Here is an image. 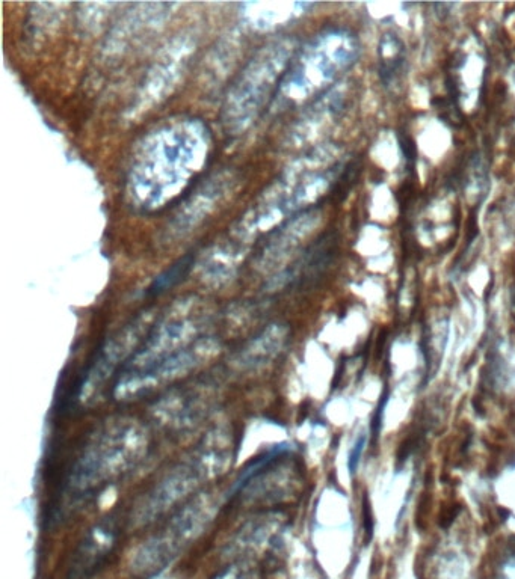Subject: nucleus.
<instances>
[{
  "instance_id": "obj_1",
  "label": "nucleus",
  "mask_w": 515,
  "mask_h": 579,
  "mask_svg": "<svg viewBox=\"0 0 515 579\" xmlns=\"http://www.w3.org/2000/svg\"><path fill=\"white\" fill-rule=\"evenodd\" d=\"M210 145L209 130L194 118L150 133L139 144L127 175V195L135 207L153 212L176 198L206 165Z\"/></svg>"
},
{
  "instance_id": "obj_2",
  "label": "nucleus",
  "mask_w": 515,
  "mask_h": 579,
  "mask_svg": "<svg viewBox=\"0 0 515 579\" xmlns=\"http://www.w3.org/2000/svg\"><path fill=\"white\" fill-rule=\"evenodd\" d=\"M360 46L351 32L331 29L301 47L281 79L275 100L280 105L301 103L331 85L357 61Z\"/></svg>"
},
{
  "instance_id": "obj_3",
  "label": "nucleus",
  "mask_w": 515,
  "mask_h": 579,
  "mask_svg": "<svg viewBox=\"0 0 515 579\" xmlns=\"http://www.w3.org/2000/svg\"><path fill=\"white\" fill-rule=\"evenodd\" d=\"M297 52L295 41L281 38L262 47L245 65L230 85L221 112L227 132L238 135L256 121L272 92L277 94L281 79Z\"/></svg>"
},
{
  "instance_id": "obj_4",
  "label": "nucleus",
  "mask_w": 515,
  "mask_h": 579,
  "mask_svg": "<svg viewBox=\"0 0 515 579\" xmlns=\"http://www.w3.org/2000/svg\"><path fill=\"white\" fill-rule=\"evenodd\" d=\"M117 542V531L109 521L100 522L85 537L73 555L65 579H91L105 563Z\"/></svg>"
},
{
  "instance_id": "obj_5",
  "label": "nucleus",
  "mask_w": 515,
  "mask_h": 579,
  "mask_svg": "<svg viewBox=\"0 0 515 579\" xmlns=\"http://www.w3.org/2000/svg\"><path fill=\"white\" fill-rule=\"evenodd\" d=\"M313 218H318V213L306 212L278 228L263 246L259 266L265 270L278 266L300 243L298 240L304 239L309 234L310 228L313 227Z\"/></svg>"
},
{
  "instance_id": "obj_6",
  "label": "nucleus",
  "mask_w": 515,
  "mask_h": 579,
  "mask_svg": "<svg viewBox=\"0 0 515 579\" xmlns=\"http://www.w3.org/2000/svg\"><path fill=\"white\" fill-rule=\"evenodd\" d=\"M188 53L185 44L168 47L162 53L161 61L156 62L155 68L150 71L147 82L144 83V91L139 95V102L145 100V103H155L156 100L159 102V100L165 99V95L179 77L180 61H186Z\"/></svg>"
},
{
  "instance_id": "obj_7",
  "label": "nucleus",
  "mask_w": 515,
  "mask_h": 579,
  "mask_svg": "<svg viewBox=\"0 0 515 579\" xmlns=\"http://www.w3.org/2000/svg\"><path fill=\"white\" fill-rule=\"evenodd\" d=\"M378 74L386 89L401 88L407 77V47L395 34H384L378 46Z\"/></svg>"
},
{
  "instance_id": "obj_8",
  "label": "nucleus",
  "mask_w": 515,
  "mask_h": 579,
  "mask_svg": "<svg viewBox=\"0 0 515 579\" xmlns=\"http://www.w3.org/2000/svg\"><path fill=\"white\" fill-rule=\"evenodd\" d=\"M224 181L227 180H223V177L212 178L203 189L198 190L197 195L186 204L183 215L177 216L176 221H174V225H176L174 231L185 234L191 231L192 227L200 224L204 216L212 212L216 200L219 201V198L223 197Z\"/></svg>"
},
{
  "instance_id": "obj_9",
  "label": "nucleus",
  "mask_w": 515,
  "mask_h": 579,
  "mask_svg": "<svg viewBox=\"0 0 515 579\" xmlns=\"http://www.w3.org/2000/svg\"><path fill=\"white\" fill-rule=\"evenodd\" d=\"M251 11H244V20L257 31H271V29L280 28L287 20L300 16L306 8L312 7L309 4H292L284 5L275 4V10H271V5L262 4L265 10H260L257 4H245Z\"/></svg>"
},
{
  "instance_id": "obj_10",
  "label": "nucleus",
  "mask_w": 515,
  "mask_h": 579,
  "mask_svg": "<svg viewBox=\"0 0 515 579\" xmlns=\"http://www.w3.org/2000/svg\"><path fill=\"white\" fill-rule=\"evenodd\" d=\"M284 329L278 325V328H269L268 331L263 332V335L257 337L250 346L245 349L244 358L250 365L260 364V362L268 361V358L275 355L277 350L283 347Z\"/></svg>"
},
{
  "instance_id": "obj_11",
  "label": "nucleus",
  "mask_w": 515,
  "mask_h": 579,
  "mask_svg": "<svg viewBox=\"0 0 515 579\" xmlns=\"http://www.w3.org/2000/svg\"><path fill=\"white\" fill-rule=\"evenodd\" d=\"M289 451V447L284 444L275 445L272 447L271 450L266 451L263 456L257 457L254 462H251L247 468L242 471V474L239 475L238 480L235 481V485H233L232 492H230V497H235L236 494L242 492V489L247 488L248 483L254 480V478L259 477L262 475V472L268 468L269 465L275 462V460L280 459L283 457L284 454Z\"/></svg>"
},
{
  "instance_id": "obj_12",
  "label": "nucleus",
  "mask_w": 515,
  "mask_h": 579,
  "mask_svg": "<svg viewBox=\"0 0 515 579\" xmlns=\"http://www.w3.org/2000/svg\"><path fill=\"white\" fill-rule=\"evenodd\" d=\"M195 263V255L188 254L185 257L180 258L177 263H174L170 269L165 270L162 275H159L158 278L153 281V284L150 285L149 288V295L150 296H159L162 293L167 292L168 288L174 287V285L179 284L186 275H188L189 270L191 267L194 266Z\"/></svg>"
},
{
  "instance_id": "obj_13",
  "label": "nucleus",
  "mask_w": 515,
  "mask_h": 579,
  "mask_svg": "<svg viewBox=\"0 0 515 579\" xmlns=\"http://www.w3.org/2000/svg\"><path fill=\"white\" fill-rule=\"evenodd\" d=\"M366 435L358 436L357 441H355L354 447H352L351 453H349V472L351 475L355 474L357 471L358 463H360L361 453H363L364 445H366Z\"/></svg>"
},
{
  "instance_id": "obj_14",
  "label": "nucleus",
  "mask_w": 515,
  "mask_h": 579,
  "mask_svg": "<svg viewBox=\"0 0 515 579\" xmlns=\"http://www.w3.org/2000/svg\"><path fill=\"white\" fill-rule=\"evenodd\" d=\"M216 579H245V575L244 573H242V575H239L238 570L232 569L229 570V572L224 573L223 576H219V578Z\"/></svg>"
},
{
  "instance_id": "obj_15",
  "label": "nucleus",
  "mask_w": 515,
  "mask_h": 579,
  "mask_svg": "<svg viewBox=\"0 0 515 579\" xmlns=\"http://www.w3.org/2000/svg\"><path fill=\"white\" fill-rule=\"evenodd\" d=\"M512 310H514L515 313V290L512 292Z\"/></svg>"
}]
</instances>
